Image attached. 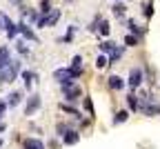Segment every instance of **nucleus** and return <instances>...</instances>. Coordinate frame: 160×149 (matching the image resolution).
Wrapping results in <instances>:
<instances>
[{
    "label": "nucleus",
    "instance_id": "f257e3e1",
    "mask_svg": "<svg viewBox=\"0 0 160 149\" xmlns=\"http://www.w3.org/2000/svg\"><path fill=\"white\" fill-rule=\"evenodd\" d=\"M60 89H62L65 102H76V100L82 98V89H80L76 82H65V85H60Z\"/></svg>",
    "mask_w": 160,
    "mask_h": 149
},
{
    "label": "nucleus",
    "instance_id": "f03ea898",
    "mask_svg": "<svg viewBox=\"0 0 160 149\" xmlns=\"http://www.w3.org/2000/svg\"><path fill=\"white\" fill-rule=\"evenodd\" d=\"M20 71H22V69H20V60H18V58H11L9 67L0 74V82H13V80L20 76Z\"/></svg>",
    "mask_w": 160,
    "mask_h": 149
},
{
    "label": "nucleus",
    "instance_id": "7ed1b4c3",
    "mask_svg": "<svg viewBox=\"0 0 160 149\" xmlns=\"http://www.w3.org/2000/svg\"><path fill=\"white\" fill-rule=\"evenodd\" d=\"M53 78L58 80V85H65V82H76V80H78L71 67H60V69H56V71H53Z\"/></svg>",
    "mask_w": 160,
    "mask_h": 149
},
{
    "label": "nucleus",
    "instance_id": "20e7f679",
    "mask_svg": "<svg viewBox=\"0 0 160 149\" xmlns=\"http://www.w3.org/2000/svg\"><path fill=\"white\" fill-rule=\"evenodd\" d=\"M58 20H60V9H51L47 16H40L36 25H38V29H42V27H53Z\"/></svg>",
    "mask_w": 160,
    "mask_h": 149
},
{
    "label": "nucleus",
    "instance_id": "39448f33",
    "mask_svg": "<svg viewBox=\"0 0 160 149\" xmlns=\"http://www.w3.org/2000/svg\"><path fill=\"white\" fill-rule=\"evenodd\" d=\"M40 105H42V100H40L38 94H31L27 98V105H25V116H33L38 109H40Z\"/></svg>",
    "mask_w": 160,
    "mask_h": 149
},
{
    "label": "nucleus",
    "instance_id": "423d86ee",
    "mask_svg": "<svg viewBox=\"0 0 160 149\" xmlns=\"http://www.w3.org/2000/svg\"><path fill=\"white\" fill-rule=\"evenodd\" d=\"M142 80H145V76H142V69H140V67H133L131 71H129V87L131 89H138L140 87V85H142Z\"/></svg>",
    "mask_w": 160,
    "mask_h": 149
},
{
    "label": "nucleus",
    "instance_id": "0eeeda50",
    "mask_svg": "<svg viewBox=\"0 0 160 149\" xmlns=\"http://www.w3.org/2000/svg\"><path fill=\"white\" fill-rule=\"evenodd\" d=\"M2 29H5V33H7V38H9V40H13V38L20 33L18 23H13V20H11V18H7V16H5V25H2Z\"/></svg>",
    "mask_w": 160,
    "mask_h": 149
},
{
    "label": "nucleus",
    "instance_id": "6e6552de",
    "mask_svg": "<svg viewBox=\"0 0 160 149\" xmlns=\"http://www.w3.org/2000/svg\"><path fill=\"white\" fill-rule=\"evenodd\" d=\"M18 29H20V33H22V38L25 40H31V42H38V36H36V31L25 23V20H22V23H18Z\"/></svg>",
    "mask_w": 160,
    "mask_h": 149
},
{
    "label": "nucleus",
    "instance_id": "1a4fd4ad",
    "mask_svg": "<svg viewBox=\"0 0 160 149\" xmlns=\"http://www.w3.org/2000/svg\"><path fill=\"white\" fill-rule=\"evenodd\" d=\"M107 87H109L111 91H122V89H125V80L120 78V76H116V74H113V76H109V78H107Z\"/></svg>",
    "mask_w": 160,
    "mask_h": 149
},
{
    "label": "nucleus",
    "instance_id": "9d476101",
    "mask_svg": "<svg viewBox=\"0 0 160 149\" xmlns=\"http://www.w3.org/2000/svg\"><path fill=\"white\" fill-rule=\"evenodd\" d=\"M22 149H47V145L40 140V138H25L22 140Z\"/></svg>",
    "mask_w": 160,
    "mask_h": 149
},
{
    "label": "nucleus",
    "instance_id": "9b49d317",
    "mask_svg": "<svg viewBox=\"0 0 160 149\" xmlns=\"http://www.w3.org/2000/svg\"><path fill=\"white\" fill-rule=\"evenodd\" d=\"M11 62V54H9V47H0V74H2Z\"/></svg>",
    "mask_w": 160,
    "mask_h": 149
},
{
    "label": "nucleus",
    "instance_id": "f8f14e48",
    "mask_svg": "<svg viewBox=\"0 0 160 149\" xmlns=\"http://www.w3.org/2000/svg\"><path fill=\"white\" fill-rule=\"evenodd\" d=\"M127 27H129V31H131L133 36H138V38H142V36L147 33V29H145V27H140L133 18H127Z\"/></svg>",
    "mask_w": 160,
    "mask_h": 149
},
{
    "label": "nucleus",
    "instance_id": "ddd939ff",
    "mask_svg": "<svg viewBox=\"0 0 160 149\" xmlns=\"http://www.w3.org/2000/svg\"><path fill=\"white\" fill-rule=\"evenodd\" d=\"M78 140H80V131H78V129H69V131L62 136V145H67V147L76 145Z\"/></svg>",
    "mask_w": 160,
    "mask_h": 149
},
{
    "label": "nucleus",
    "instance_id": "4468645a",
    "mask_svg": "<svg viewBox=\"0 0 160 149\" xmlns=\"http://www.w3.org/2000/svg\"><path fill=\"white\" fill-rule=\"evenodd\" d=\"M60 109H62L65 114H69V116H73V118H78V120L82 118V114H80V111H78V109L73 107L71 102H60Z\"/></svg>",
    "mask_w": 160,
    "mask_h": 149
},
{
    "label": "nucleus",
    "instance_id": "2eb2a0df",
    "mask_svg": "<svg viewBox=\"0 0 160 149\" xmlns=\"http://www.w3.org/2000/svg\"><path fill=\"white\" fill-rule=\"evenodd\" d=\"M20 100H22V94H20V91H11L9 96H7V107H18V105H20Z\"/></svg>",
    "mask_w": 160,
    "mask_h": 149
},
{
    "label": "nucleus",
    "instance_id": "dca6fc26",
    "mask_svg": "<svg viewBox=\"0 0 160 149\" xmlns=\"http://www.w3.org/2000/svg\"><path fill=\"white\" fill-rule=\"evenodd\" d=\"M122 54H125V47H120V45H118V47H116V49L107 56V58H109V65H116V62H118L120 58H122Z\"/></svg>",
    "mask_w": 160,
    "mask_h": 149
},
{
    "label": "nucleus",
    "instance_id": "f3484780",
    "mask_svg": "<svg viewBox=\"0 0 160 149\" xmlns=\"http://www.w3.org/2000/svg\"><path fill=\"white\" fill-rule=\"evenodd\" d=\"M118 45H116V42L113 40H102V42H100V54H105V56H109L113 49H116Z\"/></svg>",
    "mask_w": 160,
    "mask_h": 149
},
{
    "label": "nucleus",
    "instance_id": "a211bd4d",
    "mask_svg": "<svg viewBox=\"0 0 160 149\" xmlns=\"http://www.w3.org/2000/svg\"><path fill=\"white\" fill-rule=\"evenodd\" d=\"M20 76H22V80H25V87L27 89H31V82H36V71H20Z\"/></svg>",
    "mask_w": 160,
    "mask_h": 149
},
{
    "label": "nucleus",
    "instance_id": "6ab92c4d",
    "mask_svg": "<svg viewBox=\"0 0 160 149\" xmlns=\"http://www.w3.org/2000/svg\"><path fill=\"white\" fill-rule=\"evenodd\" d=\"M127 118H129V109H120L113 116V125H122V122H127Z\"/></svg>",
    "mask_w": 160,
    "mask_h": 149
},
{
    "label": "nucleus",
    "instance_id": "aec40b11",
    "mask_svg": "<svg viewBox=\"0 0 160 149\" xmlns=\"http://www.w3.org/2000/svg\"><path fill=\"white\" fill-rule=\"evenodd\" d=\"M16 51H18L20 56H29V54H31V49L27 47L25 40H18V42H16Z\"/></svg>",
    "mask_w": 160,
    "mask_h": 149
},
{
    "label": "nucleus",
    "instance_id": "412c9836",
    "mask_svg": "<svg viewBox=\"0 0 160 149\" xmlns=\"http://www.w3.org/2000/svg\"><path fill=\"white\" fill-rule=\"evenodd\" d=\"M138 42H140L138 36H133V33H125V47H138Z\"/></svg>",
    "mask_w": 160,
    "mask_h": 149
},
{
    "label": "nucleus",
    "instance_id": "4be33fe9",
    "mask_svg": "<svg viewBox=\"0 0 160 149\" xmlns=\"http://www.w3.org/2000/svg\"><path fill=\"white\" fill-rule=\"evenodd\" d=\"M109 31H111V27H109V20H100V25H98V33L100 36H109Z\"/></svg>",
    "mask_w": 160,
    "mask_h": 149
},
{
    "label": "nucleus",
    "instance_id": "5701e85b",
    "mask_svg": "<svg viewBox=\"0 0 160 149\" xmlns=\"http://www.w3.org/2000/svg\"><path fill=\"white\" fill-rule=\"evenodd\" d=\"M127 105H129V111H138V96L136 94H129L127 96Z\"/></svg>",
    "mask_w": 160,
    "mask_h": 149
},
{
    "label": "nucleus",
    "instance_id": "b1692460",
    "mask_svg": "<svg viewBox=\"0 0 160 149\" xmlns=\"http://www.w3.org/2000/svg\"><path fill=\"white\" fill-rule=\"evenodd\" d=\"M69 129H71V127H69L67 122H58V125H56V134H58L60 138H62V136H65V134H67Z\"/></svg>",
    "mask_w": 160,
    "mask_h": 149
},
{
    "label": "nucleus",
    "instance_id": "393cba45",
    "mask_svg": "<svg viewBox=\"0 0 160 149\" xmlns=\"http://www.w3.org/2000/svg\"><path fill=\"white\" fill-rule=\"evenodd\" d=\"M107 65H109V58H107L105 54H100V56L96 58V67H98V69H105Z\"/></svg>",
    "mask_w": 160,
    "mask_h": 149
},
{
    "label": "nucleus",
    "instance_id": "a878e982",
    "mask_svg": "<svg viewBox=\"0 0 160 149\" xmlns=\"http://www.w3.org/2000/svg\"><path fill=\"white\" fill-rule=\"evenodd\" d=\"M82 105H85V111L93 118V102H91V98L89 96H85V100H82Z\"/></svg>",
    "mask_w": 160,
    "mask_h": 149
},
{
    "label": "nucleus",
    "instance_id": "bb28decb",
    "mask_svg": "<svg viewBox=\"0 0 160 149\" xmlns=\"http://www.w3.org/2000/svg\"><path fill=\"white\" fill-rule=\"evenodd\" d=\"M125 9H127V7H125L122 3H116V5H113V16L122 18V16H125Z\"/></svg>",
    "mask_w": 160,
    "mask_h": 149
},
{
    "label": "nucleus",
    "instance_id": "cd10ccee",
    "mask_svg": "<svg viewBox=\"0 0 160 149\" xmlns=\"http://www.w3.org/2000/svg\"><path fill=\"white\" fill-rule=\"evenodd\" d=\"M142 13H145V18H151L153 16V3H142Z\"/></svg>",
    "mask_w": 160,
    "mask_h": 149
},
{
    "label": "nucleus",
    "instance_id": "c85d7f7f",
    "mask_svg": "<svg viewBox=\"0 0 160 149\" xmlns=\"http://www.w3.org/2000/svg\"><path fill=\"white\" fill-rule=\"evenodd\" d=\"M73 33H76V27L71 25V27H69V31H67L62 38H60V42H71V40H73Z\"/></svg>",
    "mask_w": 160,
    "mask_h": 149
},
{
    "label": "nucleus",
    "instance_id": "c756f323",
    "mask_svg": "<svg viewBox=\"0 0 160 149\" xmlns=\"http://www.w3.org/2000/svg\"><path fill=\"white\" fill-rule=\"evenodd\" d=\"M69 67H73V69H82V56H73Z\"/></svg>",
    "mask_w": 160,
    "mask_h": 149
},
{
    "label": "nucleus",
    "instance_id": "7c9ffc66",
    "mask_svg": "<svg viewBox=\"0 0 160 149\" xmlns=\"http://www.w3.org/2000/svg\"><path fill=\"white\" fill-rule=\"evenodd\" d=\"M7 109H9L7 107V100H0V120H2V116L7 114Z\"/></svg>",
    "mask_w": 160,
    "mask_h": 149
},
{
    "label": "nucleus",
    "instance_id": "2f4dec72",
    "mask_svg": "<svg viewBox=\"0 0 160 149\" xmlns=\"http://www.w3.org/2000/svg\"><path fill=\"white\" fill-rule=\"evenodd\" d=\"M2 25H5V13L0 11V29H2Z\"/></svg>",
    "mask_w": 160,
    "mask_h": 149
},
{
    "label": "nucleus",
    "instance_id": "473e14b6",
    "mask_svg": "<svg viewBox=\"0 0 160 149\" xmlns=\"http://www.w3.org/2000/svg\"><path fill=\"white\" fill-rule=\"evenodd\" d=\"M5 129H7V125H5V122H2V120H0V134H2V131H5Z\"/></svg>",
    "mask_w": 160,
    "mask_h": 149
},
{
    "label": "nucleus",
    "instance_id": "72a5a7b5",
    "mask_svg": "<svg viewBox=\"0 0 160 149\" xmlns=\"http://www.w3.org/2000/svg\"><path fill=\"white\" fill-rule=\"evenodd\" d=\"M11 3H16V5H22V0H11Z\"/></svg>",
    "mask_w": 160,
    "mask_h": 149
},
{
    "label": "nucleus",
    "instance_id": "f704fd0d",
    "mask_svg": "<svg viewBox=\"0 0 160 149\" xmlns=\"http://www.w3.org/2000/svg\"><path fill=\"white\" fill-rule=\"evenodd\" d=\"M0 149H2V138H0Z\"/></svg>",
    "mask_w": 160,
    "mask_h": 149
}]
</instances>
